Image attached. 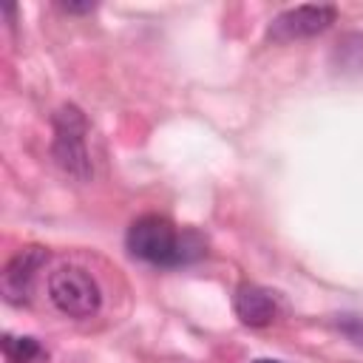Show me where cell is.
<instances>
[{
    "mask_svg": "<svg viewBox=\"0 0 363 363\" xmlns=\"http://www.w3.org/2000/svg\"><path fill=\"white\" fill-rule=\"evenodd\" d=\"M337 329L354 343H363V315H337Z\"/></svg>",
    "mask_w": 363,
    "mask_h": 363,
    "instance_id": "8",
    "label": "cell"
},
{
    "mask_svg": "<svg viewBox=\"0 0 363 363\" xmlns=\"http://www.w3.org/2000/svg\"><path fill=\"white\" fill-rule=\"evenodd\" d=\"M51 303L68 318H91L102 306V289L91 272L79 267H60L48 278Z\"/></svg>",
    "mask_w": 363,
    "mask_h": 363,
    "instance_id": "3",
    "label": "cell"
},
{
    "mask_svg": "<svg viewBox=\"0 0 363 363\" xmlns=\"http://www.w3.org/2000/svg\"><path fill=\"white\" fill-rule=\"evenodd\" d=\"M3 357L9 363H45L48 352L37 337L28 335H3Z\"/></svg>",
    "mask_w": 363,
    "mask_h": 363,
    "instance_id": "7",
    "label": "cell"
},
{
    "mask_svg": "<svg viewBox=\"0 0 363 363\" xmlns=\"http://www.w3.org/2000/svg\"><path fill=\"white\" fill-rule=\"evenodd\" d=\"M125 241L133 258L153 267H179L204 252V244L199 241L196 233H179L173 221L156 213L139 216L128 227Z\"/></svg>",
    "mask_w": 363,
    "mask_h": 363,
    "instance_id": "1",
    "label": "cell"
},
{
    "mask_svg": "<svg viewBox=\"0 0 363 363\" xmlns=\"http://www.w3.org/2000/svg\"><path fill=\"white\" fill-rule=\"evenodd\" d=\"M85 116L74 105H62L54 113V142H51V156L54 162L74 179L85 182L91 176V159L85 150Z\"/></svg>",
    "mask_w": 363,
    "mask_h": 363,
    "instance_id": "2",
    "label": "cell"
},
{
    "mask_svg": "<svg viewBox=\"0 0 363 363\" xmlns=\"http://www.w3.org/2000/svg\"><path fill=\"white\" fill-rule=\"evenodd\" d=\"M233 306H235V315L241 318V323H247V326H267L278 318V298L258 284H241L235 289Z\"/></svg>",
    "mask_w": 363,
    "mask_h": 363,
    "instance_id": "6",
    "label": "cell"
},
{
    "mask_svg": "<svg viewBox=\"0 0 363 363\" xmlns=\"http://www.w3.org/2000/svg\"><path fill=\"white\" fill-rule=\"evenodd\" d=\"M337 17L335 6L318 3V6H295L281 11L272 23H269V37L272 40H298V37H312L326 31Z\"/></svg>",
    "mask_w": 363,
    "mask_h": 363,
    "instance_id": "4",
    "label": "cell"
},
{
    "mask_svg": "<svg viewBox=\"0 0 363 363\" xmlns=\"http://www.w3.org/2000/svg\"><path fill=\"white\" fill-rule=\"evenodd\" d=\"M48 261V252L43 247H26L20 250L3 269V298L14 306L28 303L31 292H34V281L40 267Z\"/></svg>",
    "mask_w": 363,
    "mask_h": 363,
    "instance_id": "5",
    "label": "cell"
},
{
    "mask_svg": "<svg viewBox=\"0 0 363 363\" xmlns=\"http://www.w3.org/2000/svg\"><path fill=\"white\" fill-rule=\"evenodd\" d=\"M252 363H284V360H272V357H258V360H252Z\"/></svg>",
    "mask_w": 363,
    "mask_h": 363,
    "instance_id": "10",
    "label": "cell"
},
{
    "mask_svg": "<svg viewBox=\"0 0 363 363\" xmlns=\"http://www.w3.org/2000/svg\"><path fill=\"white\" fill-rule=\"evenodd\" d=\"M96 6L94 3H62V11H71V14H82V11H94Z\"/></svg>",
    "mask_w": 363,
    "mask_h": 363,
    "instance_id": "9",
    "label": "cell"
}]
</instances>
